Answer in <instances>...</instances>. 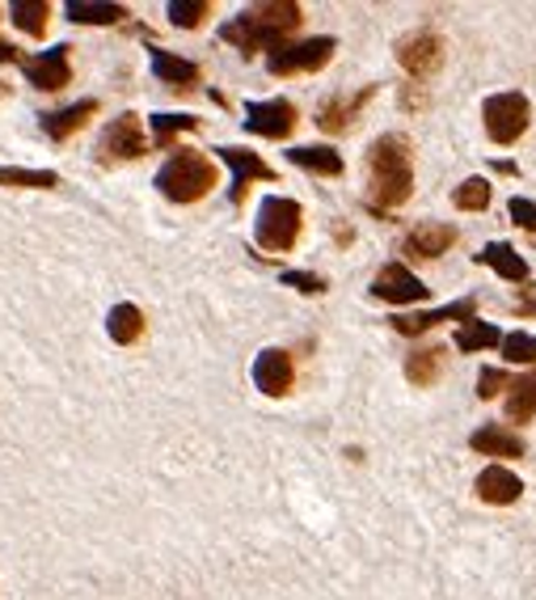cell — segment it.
<instances>
[{
    "mask_svg": "<svg viewBox=\"0 0 536 600\" xmlns=\"http://www.w3.org/2000/svg\"><path fill=\"white\" fill-rule=\"evenodd\" d=\"M305 22V9L296 4V0H267V4H250V9H241L232 22L220 26V39L232 42L245 60L250 55H258V51H275V47H283L288 35L296 30Z\"/></svg>",
    "mask_w": 536,
    "mask_h": 600,
    "instance_id": "1",
    "label": "cell"
},
{
    "mask_svg": "<svg viewBox=\"0 0 536 600\" xmlns=\"http://www.w3.org/2000/svg\"><path fill=\"white\" fill-rule=\"evenodd\" d=\"M414 195V153L410 140L388 131L368 149V212H388Z\"/></svg>",
    "mask_w": 536,
    "mask_h": 600,
    "instance_id": "2",
    "label": "cell"
},
{
    "mask_svg": "<svg viewBox=\"0 0 536 600\" xmlns=\"http://www.w3.org/2000/svg\"><path fill=\"white\" fill-rule=\"evenodd\" d=\"M212 187H216V165L194 149H178L156 174V191L169 203H199Z\"/></svg>",
    "mask_w": 536,
    "mask_h": 600,
    "instance_id": "3",
    "label": "cell"
},
{
    "mask_svg": "<svg viewBox=\"0 0 536 600\" xmlns=\"http://www.w3.org/2000/svg\"><path fill=\"white\" fill-rule=\"evenodd\" d=\"M301 229H305V212H301V203L288 200V195H267L263 207H258V225H254V238L263 250L270 254H288L296 238H301Z\"/></svg>",
    "mask_w": 536,
    "mask_h": 600,
    "instance_id": "4",
    "label": "cell"
},
{
    "mask_svg": "<svg viewBox=\"0 0 536 600\" xmlns=\"http://www.w3.org/2000/svg\"><path fill=\"white\" fill-rule=\"evenodd\" d=\"M482 123H486V136L507 149V144H515V140L528 131L533 106H528L524 93H495V98H486V106H482Z\"/></svg>",
    "mask_w": 536,
    "mask_h": 600,
    "instance_id": "5",
    "label": "cell"
},
{
    "mask_svg": "<svg viewBox=\"0 0 536 600\" xmlns=\"http://www.w3.org/2000/svg\"><path fill=\"white\" fill-rule=\"evenodd\" d=\"M334 51H339V42L330 39V35H321V39H305V42H283V47H275V51L267 55V68H270V77L317 73V68H326V64L334 60Z\"/></svg>",
    "mask_w": 536,
    "mask_h": 600,
    "instance_id": "6",
    "label": "cell"
},
{
    "mask_svg": "<svg viewBox=\"0 0 536 600\" xmlns=\"http://www.w3.org/2000/svg\"><path fill=\"white\" fill-rule=\"evenodd\" d=\"M444 55H448V47H444V39L435 30H414V35H406L397 42V64L406 68V77L414 80L435 77L444 68Z\"/></svg>",
    "mask_w": 536,
    "mask_h": 600,
    "instance_id": "7",
    "label": "cell"
},
{
    "mask_svg": "<svg viewBox=\"0 0 536 600\" xmlns=\"http://www.w3.org/2000/svg\"><path fill=\"white\" fill-rule=\"evenodd\" d=\"M149 153V140H144V127H140V115H118L106 131H102V140H98V157L106 161V165H115V161H136Z\"/></svg>",
    "mask_w": 536,
    "mask_h": 600,
    "instance_id": "8",
    "label": "cell"
},
{
    "mask_svg": "<svg viewBox=\"0 0 536 600\" xmlns=\"http://www.w3.org/2000/svg\"><path fill=\"white\" fill-rule=\"evenodd\" d=\"M245 131L267 136V140H288L296 131V106L288 98L270 102H245Z\"/></svg>",
    "mask_w": 536,
    "mask_h": 600,
    "instance_id": "9",
    "label": "cell"
},
{
    "mask_svg": "<svg viewBox=\"0 0 536 600\" xmlns=\"http://www.w3.org/2000/svg\"><path fill=\"white\" fill-rule=\"evenodd\" d=\"M372 296H377V301H388V305H419V301L431 296V288H426L410 267L388 263V267H381V276L372 280Z\"/></svg>",
    "mask_w": 536,
    "mask_h": 600,
    "instance_id": "10",
    "label": "cell"
},
{
    "mask_svg": "<svg viewBox=\"0 0 536 600\" xmlns=\"http://www.w3.org/2000/svg\"><path fill=\"white\" fill-rule=\"evenodd\" d=\"M216 153H220V161L232 169V203H245L250 182H275V178H279L267 161L258 157V153H250V149L225 144V149H216Z\"/></svg>",
    "mask_w": 536,
    "mask_h": 600,
    "instance_id": "11",
    "label": "cell"
},
{
    "mask_svg": "<svg viewBox=\"0 0 536 600\" xmlns=\"http://www.w3.org/2000/svg\"><path fill=\"white\" fill-rule=\"evenodd\" d=\"M393 321V330L397 334H426V330H435V325H444V321H477V296H460L452 305H444V309H431V314H397Z\"/></svg>",
    "mask_w": 536,
    "mask_h": 600,
    "instance_id": "12",
    "label": "cell"
},
{
    "mask_svg": "<svg viewBox=\"0 0 536 600\" xmlns=\"http://www.w3.org/2000/svg\"><path fill=\"white\" fill-rule=\"evenodd\" d=\"M377 98V85H363L359 93H334V98H326L321 106H317V127L321 131H330V136H339V131H346V127H355V119H359V111L368 106Z\"/></svg>",
    "mask_w": 536,
    "mask_h": 600,
    "instance_id": "13",
    "label": "cell"
},
{
    "mask_svg": "<svg viewBox=\"0 0 536 600\" xmlns=\"http://www.w3.org/2000/svg\"><path fill=\"white\" fill-rule=\"evenodd\" d=\"M68 51L73 47H51V51H42L35 60H22V68H26V80L42 89V93H55V89H64L68 80H73V64H68Z\"/></svg>",
    "mask_w": 536,
    "mask_h": 600,
    "instance_id": "14",
    "label": "cell"
},
{
    "mask_svg": "<svg viewBox=\"0 0 536 600\" xmlns=\"http://www.w3.org/2000/svg\"><path fill=\"white\" fill-rule=\"evenodd\" d=\"M296 381V363L283 347H267L258 360H254V385L267 394V398H283Z\"/></svg>",
    "mask_w": 536,
    "mask_h": 600,
    "instance_id": "15",
    "label": "cell"
},
{
    "mask_svg": "<svg viewBox=\"0 0 536 600\" xmlns=\"http://www.w3.org/2000/svg\"><path fill=\"white\" fill-rule=\"evenodd\" d=\"M452 245H457V229L452 225H414L401 238V254L406 258H419V263H431V258L448 254Z\"/></svg>",
    "mask_w": 536,
    "mask_h": 600,
    "instance_id": "16",
    "label": "cell"
},
{
    "mask_svg": "<svg viewBox=\"0 0 536 600\" xmlns=\"http://www.w3.org/2000/svg\"><path fill=\"white\" fill-rule=\"evenodd\" d=\"M473 490H477L482 503L507 508V503H515V499L524 495V482L515 478L511 470H502V465H486V470L477 474V482H473Z\"/></svg>",
    "mask_w": 536,
    "mask_h": 600,
    "instance_id": "17",
    "label": "cell"
},
{
    "mask_svg": "<svg viewBox=\"0 0 536 600\" xmlns=\"http://www.w3.org/2000/svg\"><path fill=\"white\" fill-rule=\"evenodd\" d=\"M93 115H98V98H85V102H73V106H64V111H47V115H42V131H47L55 144H64V140H73Z\"/></svg>",
    "mask_w": 536,
    "mask_h": 600,
    "instance_id": "18",
    "label": "cell"
},
{
    "mask_svg": "<svg viewBox=\"0 0 536 600\" xmlns=\"http://www.w3.org/2000/svg\"><path fill=\"white\" fill-rule=\"evenodd\" d=\"M469 448L473 452H482V457H524L528 452V444L520 441L515 432H507L502 423H486V427H477L473 436H469Z\"/></svg>",
    "mask_w": 536,
    "mask_h": 600,
    "instance_id": "19",
    "label": "cell"
},
{
    "mask_svg": "<svg viewBox=\"0 0 536 600\" xmlns=\"http://www.w3.org/2000/svg\"><path fill=\"white\" fill-rule=\"evenodd\" d=\"M473 258H477V267L498 271L507 283H528V263H524L507 241H490V245H482V254H473Z\"/></svg>",
    "mask_w": 536,
    "mask_h": 600,
    "instance_id": "20",
    "label": "cell"
},
{
    "mask_svg": "<svg viewBox=\"0 0 536 600\" xmlns=\"http://www.w3.org/2000/svg\"><path fill=\"white\" fill-rule=\"evenodd\" d=\"M153 73H156V80L169 85V89H191V85H199V77H203V68H199L194 60H182V55L161 51V47L153 51Z\"/></svg>",
    "mask_w": 536,
    "mask_h": 600,
    "instance_id": "21",
    "label": "cell"
},
{
    "mask_svg": "<svg viewBox=\"0 0 536 600\" xmlns=\"http://www.w3.org/2000/svg\"><path fill=\"white\" fill-rule=\"evenodd\" d=\"M288 161L308 169V174H317V178H339L343 174V153H334L330 144H301V149L288 153Z\"/></svg>",
    "mask_w": 536,
    "mask_h": 600,
    "instance_id": "22",
    "label": "cell"
},
{
    "mask_svg": "<svg viewBox=\"0 0 536 600\" xmlns=\"http://www.w3.org/2000/svg\"><path fill=\"white\" fill-rule=\"evenodd\" d=\"M444 363H448V347H422V352H414V356L406 360V381L419 385V390H426V385L439 381Z\"/></svg>",
    "mask_w": 536,
    "mask_h": 600,
    "instance_id": "23",
    "label": "cell"
},
{
    "mask_svg": "<svg viewBox=\"0 0 536 600\" xmlns=\"http://www.w3.org/2000/svg\"><path fill=\"white\" fill-rule=\"evenodd\" d=\"M106 330H111V339H115L118 347H131V343H140L144 339V314L136 309V305H115L111 309V318H106Z\"/></svg>",
    "mask_w": 536,
    "mask_h": 600,
    "instance_id": "24",
    "label": "cell"
},
{
    "mask_svg": "<svg viewBox=\"0 0 536 600\" xmlns=\"http://www.w3.org/2000/svg\"><path fill=\"white\" fill-rule=\"evenodd\" d=\"M507 419L511 423H533L536 419V372L507 385Z\"/></svg>",
    "mask_w": 536,
    "mask_h": 600,
    "instance_id": "25",
    "label": "cell"
},
{
    "mask_svg": "<svg viewBox=\"0 0 536 600\" xmlns=\"http://www.w3.org/2000/svg\"><path fill=\"white\" fill-rule=\"evenodd\" d=\"M64 13H68V22H77V26H115L127 17V9L123 4H89V0H68L64 4Z\"/></svg>",
    "mask_w": 536,
    "mask_h": 600,
    "instance_id": "26",
    "label": "cell"
},
{
    "mask_svg": "<svg viewBox=\"0 0 536 600\" xmlns=\"http://www.w3.org/2000/svg\"><path fill=\"white\" fill-rule=\"evenodd\" d=\"M502 343V330L498 325H490V321H464L457 330V352H464V356H473V352H490V347H498Z\"/></svg>",
    "mask_w": 536,
    "mask_h": 600,
    "instance_id": "27",
    "label": "cell"
},
{
    "mask_svg": "<svg viewBox=\"0 0 536 600\" xmlns=\"http://www.w3.org/2000/svg\"><path fill=\"white\" fill-rule=\"evenodd\" d=\"M0 187L55 191V187H60V174H51V169H22V165H0Z\"/></svg>",
    "mask_w": 536,
    "mask_h": 600,
    "instance_id": "28",
    "label": "cell"
},
{
    "mask_svg": "<svg viewBox=\"0 0 536 600\" xmlns=\"http://www.w3.org/2000/svg\"><path fill=\"white\" fill-rule=\"evenodd\" d=\"M47 17H51V4L47 0H17L13 4V26L26 30V35H35V39L47 30Z\"/></svg>",
    "mask_w": 536,
    "mask_h": 600,
    "instance_id": "29",
    "label": "cell"
},
{
    "mask_svg": "<svg viewBox=\"0 0 536 600\" xmlns=\"http://www.w3.org/2000/svg\"><path fill=\"white\" fill-rule=\"evenodd\" d=\"M452 203H457L460 212H486V207H490V182H486L482 174L464 178L457 191H452Z\"/></svg>",
    "mask_w": 536,
    "mask_h": 600,
    "instance_id": "30",
    "label": "cell"
},
{
    "mask_svg": "<svg viewBox=\"0 0 536 600\" xmlns=\"http://www.w3.org/2000/svg\"><path fill=\"white\" fill-rule=\"evenodd\" d=\"M182 131H199L194 115H153V144L156 149H169Z\"/></svg>",
    "mask_w": 536,
    "mask_h": 600,
    "instance_id": "31",
    "label": "cell"
},
{
    "mask_svg": "<svg viewBox=\"0 0 536 600\" xmlns=\"http://www.w3.org/2000/svg\"><path fill=\"white\" fill-rule=\"evenodd\" d=\"M165 13H169V22H174V26L194 30V26H203V17L212 13V4H207V0H169V4H165Z\"/></svg>",
    "mask_w": 536,
    "mask_h": 600,
    "instance_id": "32",
    "label": "cell"
},
{
    "mask_svg": "<svg viewBox=\"0 0 536 600\" xmlns=\"http://www.w3.org/2000/svg\"><path fill=\"white\" fill-rule=\"evenodd\" d=\"M498 347H502V356H507L511 363H536V339L533 334H524V330L507 334Z\"/></svg>",
    "mask_w": 536,
    "mask_h": 600,
    "instance_id": "33",
    "label": "cell"
},
{
    "mask_svg": "<svg viewBox=\"0 0 536 600\" xmlns=\"http://www.w3.org/2000/svg\"><path fill=\"white\" fill-rule=\"evenodd\" d=\"M507 216H511V225H520L524 233H536V203L533 200L511 195V203H507Z\"/></svg>",
    "mask_w": 536,
    "mask_h": 600,
    "instance_id": "34",
    "label": "cell"
},
{
    "mask_svg": "<svg viewBox=\"0 0 536 600\" xmlns=\"http://www.w3.org/2000/svg\"><path fill=\"white\" fill-rule=\"evenodd\" d=\"M507 385H511V376L502 368H482L477 372V398H498Z\"/></svg>",
    "mask_w": 536,
    "mask_h": 600,
    "instance_id": "35",
    "label": "cell"
},
{
    "mask_svg": "<svg viewBox=\"0 0 536 600\" xmlns=\"http://www.w3.org/2000/svg\"><path fill=\"white\" fill-rule=\"evenodd\" d=\"M279 280L288 283V288H296V292H305V296H321L330 283L321 280V276H312V271H283Z\"/></svg>",
    "mask_w": 536,
    "mask_h": 600,
    "instance_id": "36",
    "label": "cell"
},
{
    "mask_svg": "<svg viewBox=\"0 0 536 600\" xmlns=\"http://www.w3.org/2000/svg\"><path fill=\"white\" fill-rule=\"evenodd\" d=\"M401 106H406V111H422V106H426V93L414 89V85H406V89H401Z\"/></svg>",
    "mask_w": 536,
    "mask_h": 600,
    "instance_id": "37",
    "label": "cell"
},
{
    "mask_svg": "<svg viewBox=\"0 0 536 600\" xmlns=\"http://www.w3.org/2000/svg\"><path fill=\"white\" fill-rule=\"evenodd\" d=\"M17 60H22V55H17V47L0 39V64H17Z\"/></svg>",
    "mask_w": 536,
    "mask_h": 600,
    "instance_id": "38",
    "label": "cell"
}]
</instances>
